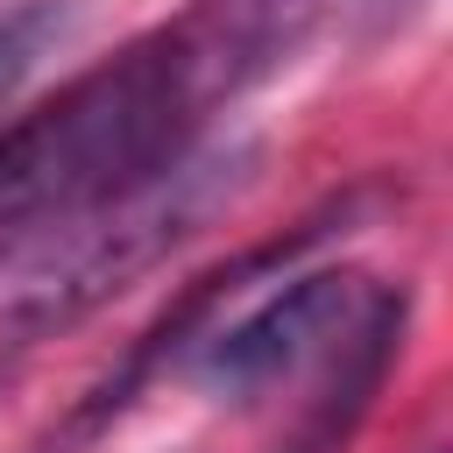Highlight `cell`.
<instances>
[{"instance_id":"obj_3","label":"cell","mask_w":453,"mask_h":453,"mask_svg":"<svg viewBox=\"0 0 453 453\" xmlns=\"http://www.w3.org/2000/svg\"><path fill=\"white\" fill-rule=\"evenodd\" d=\"M361 304H368V283L347 276V269L290 276L276 297L248 304L241 319L191 333L184 368H191V382L212 389V396H234V403H241V396H262L269 382H283V375H297L304 361L333 354L340 333L361 319Z\"/></svg>"},{"instance_id":"obj_2","label":"cell","mask_w":453,"mask_h":453,"mask_svg":"<svg viewBox=\"0 0 453 453\" xmlns=\"http://www.w3.org/2000/svg\"><path fill=\"white\" fill-rule=\"evenodd\" d=\"M248 184V149H184L134 191L85 205L71 219H50L21 241H0V347H28L113 290H127L142 269H156L184 234H198L234 191Z\"/></svg>"},{"instance_id":"obj_4","label":"cell","mask_w":453,"mask_h":453,"mask_svg":"<svg viewBox=\"0 0 453 453\" xmlns=\"http://www.w3.org/2000/svg\"><path fill=\"white\" fill-rule=\"evenodd\" d=\"M396 340H403V297L368 290L361 319H354V326L340 333V347H333L340 361H333V382H326L319 411L304 418V432H297L283 453H340V439L361 425V411H368V396H375V382H382Z\"/></svg>"},{"instance_id":"obj_5","label":"cell","mask_w":453,"mask_h":453,"mask_svg":"<svg viewBox=\"0 0 453 453\" xmlns=\"http://www.w3.org/2000/svg\"><path fill=\"white\" fill-rule=\"evenodd\" d=\"M64 35V7L57 0H21L0 7V106L35 78V64L50 57V42Z\"/></svg>"},{"instance_id":"obj_1","label":"cell","mask_w":453,"mask_h":453,"mask_svg":"<svg viewBox=\"0 0 453 453\" xmlns=\"http://www.w3.org/2000/svg\"><path fill=\"white\" fill-rule=\"evenodd\" d=\"M319 0H198L0 127V241L106 205L198 149V127L276 71Z\"/></svg>"}]
</instances>
